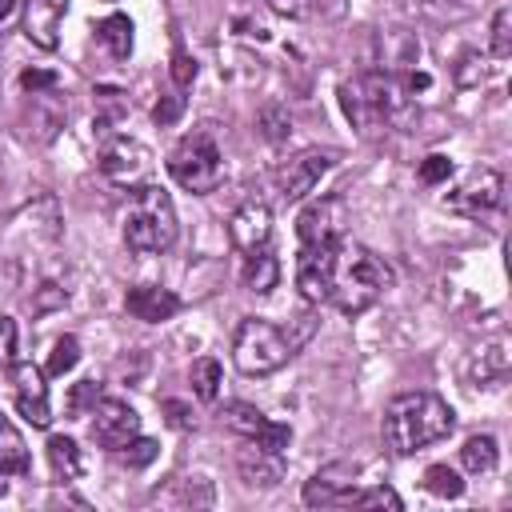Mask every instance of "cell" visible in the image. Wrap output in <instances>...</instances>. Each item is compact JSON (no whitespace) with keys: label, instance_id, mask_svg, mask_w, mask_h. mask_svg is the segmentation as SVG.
<instances>
[{"label":"cell","instance_id":"cell-1","mask_svg":"<svg viewBox=\"0 0 512 512\" xmlns=\"http://www.w3.org/2000/svg\"><path fill=\"white\" fill-rule=\"evenodd\" d=\"M392 284H396V272L388 268V260H380L372 248H364L356 240H340L332 252V276H328V300L324 304H332L344 316H360Z\"/></svg>","mask_w":512,"mask_h":512},{"label":"cell","instance_id":"cell-2","mask_svg":"<svg viewBox=\"0 0 512 512\" xmlns=\"http://www.w3.org/2000/svg\"><path fill=\"white\" fill-rule=\"evenodd\" d=\"M456 428V412L444 396L436 392H400L392 396V404L384 408V444L396 456H412L428 444H440L444 436H452Z\"/></svg>","mask_w":512,"mask_h":512},{"label":"cell","instance_id":"cell-3","mask_svg":"<svg viewBox=\"0 0 512 512\" xmlns=\"http://www.w3.org/2000/svg\"><path fill=\"white\" fill-rule=\"evenodd\" d=\"M124 244L136 256H156L176 244V208L160 184L148 180L132 188V200L124 212Z\"/></svg>","mask_w":512,"mask_h":512},{"label":"cell","instance_id":"cell-4","mask_svg":"<svg viewBox=\"0 0 512 512\" xmlns=\"http://www.w3.org/2000/svg\"><path fill=\"white\" fill-rule=\"evenodd\" d=\"M292 344L284 336L280 324L264 320V316H244L236 324V336H232V364L244 372V376H268L276 368H284L292 360Z\"/></svg>","mask_w":512,"mask_h":512},{"label":"cell","instance_id":"cell-5","mask_svg":"<svg viewBox=\"0 0 512 512\" xmlns=\"http://www.w3.org/2000/svg\"><path fill=\"white\" fill-rule=\"evenodd\" d=\"M400 100H404V96H400L396 80H392V76H384V72H364V76H356V80L340 84L344 116H348V120H352V128H360L364 136H368V132H376V128H384V124L396 116Z\"/></svg>","mask_w":512,"mask_h":512},{"label":"cell","instance_id":"cell-6","mask_svg":"<svg viewBox=\"0 0 512 512\" xmlns=\"http://www.w3.org/2000/svg\"><path fill=\"white\" fill-rule=\"evenodd\" d=\"M168 172H172V180H176L184 192H192V196L212 192V188L224 180V160H220V148H216L212 132H208V128L188 132V136L168 152Z\"/></svg>","mask_w":512,"mask_h":512},{"label":"cell","instance_id":"cell-7","mask_svg":"<svg viewBox=\"0 0 512 512\" xmlns=\"http://www.w3.org/2000/svg\"><path fill=\"white\" fill-rule=\"evenodd\" d=\"M152 172H156L152 148L140 144V140H132V136H116V140H108L100 148V176L108 184H116V188H128L132 192V188L148 184Z\"/></svg>","mask_w":512,"mask_h":512},{"label":"cell","instance_id":"cell-8","mask_svg":"<svg viewBox=\"0 0 512 512\" xmlns=\"http://www.w3.org/2000/svg\"><path fill=\"white\" fill-rule=\"evenodd\" d=\"M348 200L328 192V196H316L300 208L296 216V240L300 248H324V244H336L344 240V228H348Z\"/></svg>","mask_w":512,"mask_h":512},{"label":"cell","instance_id":"cell-9","mask_svg":"<svg viewBox=\"0 0 512 512\" xmlns=\"http://www.w3.org/2000/svg\"><path fill=\"white\" fill-rule=\"evenodd\" d=\"M332 160H336V152L304 148V152H296L292 160H284V164L272 172V184H276V192H280L284 200H300V196H308V192L320 184V176L332 168Z\"/></svg>","mask_w":512,"mask_h":512},{"label":"cell","instance_id":"cell-10","mask_svg":"<svg viewBox=\"0 0 512 512\" xmlns=\"http://www.w3.org/2000/svg\"><path fill=\"white\" fill-rule=\"evenodd\" d=\"M500 196H504V176H500L496 168H480V172H472L456 192L444 196V208L456 212V216L480 220V216H488V212L500 204Z\"/></svg>","mask_w":512,"mask_h":512},{"label":"cell","instance_id":"cell-11","mask_svg":"<svg viewBox=\"0 0 512 512\" xmlns=\"http://www.w3.org/2000/svg\"><path fill=\"white\" fill-rule=\"evenodd\" d=\"M12 400L20 408V416L32 428H48L52 424V408H48V384H44V368H36L32 360H12Z\"/></svg>","mask_w":512,"mask_h":512},{"label":"cell","instance_id":"cell-12","mask_svg":"<svg viewBox=\"0 0 512 512\" xmlns=\"http://www.w3.org/2000/svg\"><path fill=\"white\" fill-rule=\"evenodd\" d=\"M132 436H140V416L124 400H96L92 404V440L108 452H120Z\"/></svg>","mask_w":512,"mask_h":512},{"label":"cell","instance_id":"cell-13","mask_svg":"<svg viewBox=\"0 0 512 512\" xmlns=\"http://www.w3.org/2000/svg\"><path fill=\"white\" fill-rule=\"evenodd\" d=\"M304 504L308 508H352L356 496V468L352 464H324L312 480H304Z\"/></svg>","mask_w":512,"mask_h":512},{"label":"cell","instance_id":"cell-14","mask_svg":"<svg viewBox=\"0 0 512 512\" xmlns=\"http://www.w3.org/2000/svg\"><path fill=\"white\" fill-rule=\"evenodd\" d=\"M228 240H232V248H240V252L268 248V240H272V212H268V204L244 200V204L228 216Z\"/></svg>","mask_w":512,"mask_h":512},{"label":"cell","instance_id":"cell-15","mask_svg":"<svg viewBox=\"0 0 512 512\" xmlns=\"http://www.w3.org/2000/svg\"><path fill=\"white\" fill-rule=\"evenodd\" d=\"M336 244L300 248V256H296V288H300L304 304H312V308H320L328 300V276H332V252H336Z\"/></svg>","mask_w":512,"mask_h":512},{"label":"cell","instance_id":"cell-16","mask_svg":"<svg viewBox=\"0 0 512 512\" xmlns=\"http://www.w3.org/2000/svg\"><path fill=\"white\" fill-rule=\"evenodd\" d=\"M68 8H72V0H24V36L36 48L52 52L60 44V24H64Z\"/></svg>","mask_w":512,"mask_h":512},{"label":"cell","instance_id":"cell-17","mask_svg":"<svg viewBox=\"0 0 512 512\" xmlns=\"http://www.w3.org/2000/svg\"><path fill=\"white\" fill-rule=\"evenodd\" d=\"M236 472L248 488H272V484L284 480V452H268L256 440H248L236 452Z\"/></svg>","mask_w":512,"mask_h":512},{"label":"cell","instance_id":"cell-18","mask_svg":"<svg viewBox=\"0 0 512 512\" xmlns=\"http://www.w3.org/2000/svg\"><path fill=\"white\" fill-rule=\"evenodd\" d=\"M124 308L144 324H160V320H172L180 312V296L172 288H160V284H136V288H128Z\"/></svg>","mask_w":512,"mask_h":512},{"label":"cell","instance_id":"cell-19","mask_svg":"<svg viewBox=\"0 0 512 512\" xmlns=\"http://www.w3.org/2000/svg\"><path fill=\"white\" fill-rule=\"evenodd\" d=\"M244 288L252 296H268L276 284H280V260L268 252V248H256V252H244V272H240Z\"/></svg>","mask_w":512,"mask_h":512},{"label":"cell","instance_id":"cell-20","mask_svg":"<svg viewBox=\"0 0 512 512\" xmlns=\"http://www.w3.org/2000/svg\"><path fill=\"white\" fill-rule=\"evenodd\" d=\"M28 472V444L20 436V428L0 416V476H24Z\"/></svg>","mask_w":512,"mask_h":512},{"label":"cell","instance_id":"cell-21","mask_svg":"<svg viewBox=\"0 0 512 512\" xmlns=\"http://www.w3.org/2000/svg\"><path fill=\"white\" fill-rule=\"evenodd\" d=\"M460 464H464L472 476H484V472H492V468L500 464V448H496V436H488V432H476V436H468V440H464V448H460Z\"/></svg>","mask_w":512,"mask_h":512},{"label":"cell","instance_id":"cell-22","mask_svg":"<svg viewBox=\"0 0 512 512\" xmlns=\"http://www.w3.org/2000/svg\"><path fill=\"white\" fill-rule=\"evenodd\" d=\"M96 36H100V44H104L116 60H128V56H132V20H128L124 12L104 16L100 28H96Z\"/></svg>","mask_w":512,"mask_h":512},{"label":"cell","instance_id":"cell-23","mask_svg":"<svg viewBox=\"0 0 512 512\" xmlns=\"http://www.w3.org/2000/svg\"><path fill=\"white\" fill-rule=\"evenodd\" d=\"M188 384H192V396H196V400L212 404V400L220 396V384H224L220 360H216V356H200V360L192 364V372H188Z\"/></svg>","mask_w":512,"mask_h":512},{"label":"cell","instance_id":"cell-24","mask_svg":"<svg viewBox=\"0 0 512 512\" xmlns=\"http://www.w3.org/2000/svg\"><path fill=\"white\" fill-rule=\"evenodd\" d=\"M48 464H52L56 480H76L84 472V460H80V448L72 436H48Z\"/></svg>","mask_w":512,"mask_h":512},{"label":"cell","instance_id":"cell-25","mask_svg":"<svg viewBox=\"0 0 512 512\" xmlns=\"http://www.w3.org/2000/svg\"><path fill=\"white\" fill-rule=\"evenodd\" d=\"M220 420H224V428H228V432H236V436H244V440H252V436H256V432L268 424V416H264L256 404H244V400L224 404Z\"/></svg>","mask_w":512,"mask_h":512},{"label":"cell","instance_id":"cell-26","mask_svg":"<svg viewBox=\"0 0 512 512\" xmlns=\"http://www.w3.org/2000/svg\"><path fill=\"white\" fill-rule=\"evenodd\" d=\"M256 128L264 132V140H272V144H280V140H288L292 136V116H288V108L284 104H264L260 112H256Z\"/></svg>","mask_w":512,"mask_h":512},{"label":"cell","instance_id":"cell-27","mask_svg":"<svg viewBox=\"0 0 512 512\" xmlns=\"http://www.w3.org/2000/svg\"><path fill=\"white\" fill-rule=\"evenodd\" d=\"M424 488H428L432 496H440V500L464 496V480H460V472L448 468V464H432V468L424 472Z\"/></svg>","mask_w":512,"mask_h":512},{"label":"cell","instance_id":"cell-28","mask_svg":"<svg viewBox=\"0 0 512 512\" xmlns=\"http://www.w3.org/2000/svg\"><path fill=\"white\" fill-rule=\"evenodd\" d=\"M80 364V340L76 336H60L56 344H52V356H48V376H64V372H72Z\"/></svg>","mask_w":512,"mask_h":512},{"label":"cell","instance_id":"cell-29","mask_svg":"<svg viewBox=\"0 0 512 512\" xmlns=\"http://www.w3.org/2000/svg\"><path fill=\"white\" fill-rule=\"evenodd\" d=\"M352 508H388V512H400V508H404V500L396 496V488L376 484V488H356Z\"/></svg>","mask_w":512,"mask_h":512},{"label":"cell","instance_id":"cell-30","mask_svg":"<svg viewBox=\"0 0 512 512\" xmlns=\"http://www.w3.org/2000/svg\"><path fill=\"white\" fill-rule=\"evenodd\" d=\"M492 56L496 60L512 56V12L508 8H496V16H492Z\"/></svg>","mask_w":512,"mask_h":512},{"label":"cell","instance_id":"cell-31","mask_svg":"<svg viewBox=\"0 0 512 512\" xmlns=\"http://www.w3.org/2000/svg\"><path fill=\"white\" fill-rule=\"evenodd\" d=\"M116 456H120V464H128V468H144V464L156 460V440H148V436H132Z\"/></svg>","mask_w":512,"mask_h":512},{"label":"cell","instance_id":"cell-32","mask_svg":"<svg viewBox=\"0 0 512 512\" xmlns=\"http://www.w3.org/2000/svg\"><path fill=\"white\" fill-rule=\"evenodd\" d=\"M416 176H420V184L436 188V184H444V180L452 176V160H448V156H440V152H432V156H424V160H420Z\"/></svg>","mask_w":512,"mask_h":512},{"label":"cell","instance_id":"cell-33","mask_svg":"<svg viewBox=\"0 0 512 512\" xmlns=\"http://www.w3.org/2000/svg\"><path fill=\"white\" fill-rule=\"evenodd\" d=\"M252 440H256L260 448H268V452H288V444H292V428L280 424V420H268Z\"/></svg>","mask_w":512,"mask_h":512},{"label":"cell","instance_id":"cell-34","mask_svg":"<svg viewBox=\"0 0 512 512\" xmlns=\"http://www.w3.org/2000/svg\"><path fill=\"white\" fill-rule=\"evenodd\" d=\"M312 332H316V312H312V304L284 328V336H288V344H292V352H300L308 340H312Z\"/></svg>","mask_w":512,"mask_h":512},{"label":"cell","instance_id":"cell-35","mask_svg":"<svg viewBox=\"0 0 512 512\" xmlns=\"http://www.w3.org/2000/svg\"><path fill=\"white\" fill-rule=\"evenodd\" d=\"M168 72H172V84L184 92V88H192V80H196V60H192L184 48H176V52H172V68H168Z\"/></svg>","mask_w":512,"mask_h":512},{"label":"cell","instance_id":"cell-36","mask_svg":"<svg viewBox=\"0 0 512 512\" xmlns=\"http://www.w3.org/2000/svg\"><path fill=\"white\" fill-rule=\"evenodd\" d=\"M180 112H184V96H180V92H172V96H160V100H156L152 120H156L160 128H168V124H176V120H180Z\"/></svg>","mask_w":512,"mask_h":512},{"label":"cell","instance_id":"cell-37","mask_svg":"<svg viewBox=\"0 0 512 512\" xmlns=\"http://www.w3.org/2000/svg\"><path fill=\"white\" fill-rule=\"evenodd\" d=\"M20 88L32 92V96H40V92L56 88V72H48V68H28V72H20Z\"/></svg>","mask_w":512,"mask_h":512},{"label":"cell","instance_id":"cell-38","mask_svg":"<svg viewBox=\"0 0 512 512\" xmlns=\"http://www.w3.org/2000/svg\"><path fill=\"white\" fill-rule=\"evenodd\" d=\"M16 360V320L0 316V368H8Z\"/></svg>","mask_w":512,"mask_h":512},{"label":"cell","instance_id":"cell-39","mask_svg":"<svg viewBox=\"0 0 512 512\" xmlns=\"http://www.w3.org/2000/svg\"><path fill=\"white\" fill-rule=\"evenodd\" d=\"M68 296H64V288L60 284H40L36 288V296H32V312H48V308H60Z\"/></svg>","mask_w":512,"mask_h":512},{"label":"cell","instance_id":"cell-40","mask_svg":"<svg viewBox=\"0 0 512 512\" xmlns=\"http://www.w3.org/2000/svg\"><path fill=\"white\" fill-rule=\"evenodd\" d=\"M264 4H268V12H276L284 20H304L312 12V0H264Z\"/></svg>","mask_w":512,"mask_h":512},{"label":"cell","instance_id":"cell-41","mask_svg":"<svg viewBox=\"0 0 512 512\" xmlns=\"http://www.w3.org/2000/svg\"><path fill=\"white\" fill-rule=\"evenodd\" d=\"M164 412H168V424L172 428H192L196 420H192V408L184 404V400H164Z\"/></svg>","mask_w":512,"mask_h":512},{"label":"cell","instance_id":"cell-42","mask_svg":"<svg viewBox=\"0 0 512 512\" xmlns=\"http://www.w3.org/2000/svg\"><path fill=\"white\" fill-rule=\"evenodd\" d=\"M428 84H432L428 72H412V76H408V88H412V92H416V88H428Z\"/></svg>","mask_w":512,"mask_h":512},{"label":"cell","instance_id":"cell-43","mask_svg":"<svg viewBox=\"0 0 512 512\" xmlns=\"http://www.w3.org/2000/svg\"><path fill=\"white\" fill-rule=\"evenodd\" d=\"M12 12H16V0H0V24H4Z\"/></svg>","mask_w":512,"mask_h":512}]
</instances>
